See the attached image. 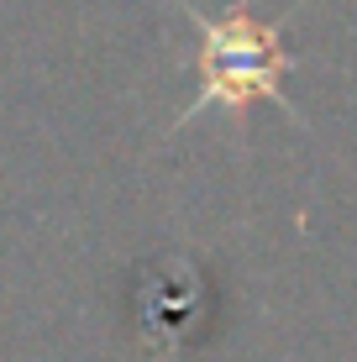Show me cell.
<instances>
[{"label":"cell","mask_w":357,"mask_h":362,"mask_svg":"<svg viewBox=\"0 0 357 362\" xmlns=\"http://www.w3.org/2000/svg\"><path fill=\"white\" fill-rule=\"evenodd\" d=\"M174 6L194 21V32H200V95H194V105L174 121V132L189 127V121L205 116V110L242 116V110L257 105V100H274V105H284L294 121H305L300 105L284 95V74L294 69V58L284 53L279 21H257L252 11L211 16V11L189 6V0H174Z\"/></svg>","instance_id":"obj_1"}]
</instances>
